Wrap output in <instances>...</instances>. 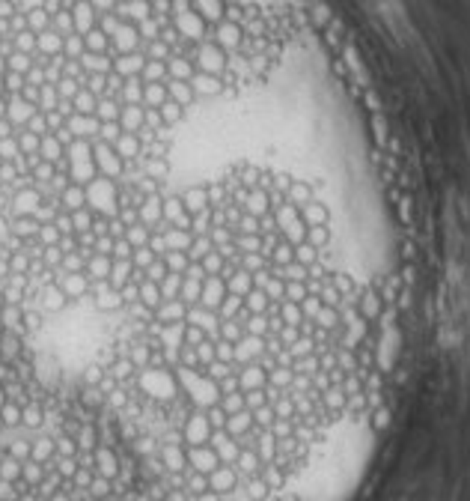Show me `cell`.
<instances>
[{
    "instance_id": "1",
    "label": "cell",
    "mask_w": 470,
    "mask_h": 501,
    "mask_svg": "<svg viewBox=\"0 0 470 501\" xmlns=\"http://www.w3.org/2000/svg\"><path fill=\"white\" fill-rule=\"evenodd\" d=\"M137 385L140 391H146L155 400H173L179 394V382L167 367H143L137 376Z\"/></svg>"
},
{
    "instance_id": "2",
    "label": "cell",
    "mask_w": 470,
    "mask_h": 501,
    "mask_svg": "<svg viewBox=\"0 0 470 501\" xmlns=\"http://www.w3.org/2000/svg\"><path fill=\"white\" fill-rule=\"evenodd\" d=\"M182 442L185 445H209V436H212V424H209V418H205V412H191V415L185 418V424H182Z\"/></svg>"
},
{
    "instance_id": "3",
    "label": "cell",
    "mask_w": 470,
    "mask_h": 501,
    "mask_svg": "<svg viewBox=\"0 0 470 501\" xmlns=\"http://www.w3.org/2000/svg\"><path fill=\"white\" fill-rule=\"evenodd\" d=\"M185 456H188V469L203 471V474H212L218 465H223L212 445H185Z\"/></svg>"
},
{
    "instance_id": "4",
    "label": "cell",
    "mask_w": 470,
    "mask_h": 501,
    "mask_svg": "<svg viewBox=\"0 0 470 501\" xmlns=\"http://www.w3.org/2000/svg\"><path fill=\"white\" fill-rule=\"evenodd\" d=\"M93 469H96V474L98 478H107V480H116L120 478V471H122V462H120V456H116V451L111 445H98L96 451H93Z\"/></svg>"
},
{
    "instance_id": "5",
    "label": "cell",
    "mask_w": 470,
    "mask_h": 501,
    "mask_svg": "<svg viewBox=\"0 0 470 501\" xmlns=\"http://www.w3.org/2000/svg\"><path fill=\"white\" fill-rule=\"evenodd\" d=\"M209 445L214 447V454H218V460L223 465H235V460H238V454H241V445L235 442L227 429H212Z\"/></svg>"
},
{
    "instance_id": "6",
    "label": "cell",
    "mask_w": 470,
    "mask_h": 501,
    "mask_svg": "<svg viewBox=\"0 0 470 501\" xmlns=\"http://www.w3.org/2000/svg\"><path fill=\"white\" fill-rule=\"evenodd\" d=\"M238 487V471L232 465H218L212 474H209V489L218 492V495H230Z\"/></svg>"
},
{
    "instance_id": "7",
    "label": "cell",
    "mask_w": 470,
    "mask_h": 501,
    "mask_svg": "<svg viewBox=\"0 0 470 501\" xmlns=\"http://www.w3.org/2000/svg\"><path fill=\"white\" fill-rule=\"evenodd\" d=\"M265 385H268V370L259 361L244 364L238 370V388L241 391H259V388H265Z\"/></svg>"
},
{
    "instance_id": "8",
    "label": "cell",
    "mask_w": 470,
    "mask_h": 501,
    "mask_svg": "<svg viewBox=\"0 0 470 501\" xmlns=\"http://www.w3.org/2000/svg\"><path fill=\"white\" fill-rule=\"evenodd\" d=\"M57 456V442H54V436H39V438H33V445H30V460L33 462H39V465H45L48 469V462Z\"/></svg>"
},
{
    "instance_id": "9",
    "label": "cell",
    "mask_w": 470,
    "mask_h": 501,
    "mask_svg": "<svg viewBox=\"0 0 470 501\" xmlns=\"http://www.w3.org/2000/svg\"><path fill=\"white\" fill-rule=\"evenodd\" d=\"M253 427H256V424H253V412L250 409H241V412H235V415H227V427H223V429H227L235 442H238V438L247 436Z\"/></svg>"
},
{
    "instance_id": "10",
    "label": "cell",
    "mask_w": 470,
    "mask_h": 501,
    "mask_svg": "<svg viewBox=\"0 0 470 501\" xmlns=\"http://www.w3.org/2000/svg\"><path fill=\"white\" fill-rule=\"evenodd\" d=\"M137 301H140L146 310H152V313H155L158 304H161V290H158V284L149 281L146 275L140 277V299H137ZM152 319H155V317H152Z\"/></svg>"
},
{
    "instance_id": "11",
    "label": "cell",
    "mask_w": 470,
    "mask_h": 501,
    "mask_svg": "<svg viewBox=\"0 0 470 501\" xmlns=\"http://www.w3.org/2000/svg\"><path fill=\"white\" fill-rule=\"evenodd\" d=\"M21 427L24 429H42L45 427V409L36 400H30L27 406H21Z\"/></svg>"
},
{
    "instance_id": "12",
    "label": "cell",
    "mask_w": 470,
    "mask_h": 501,
    "mask_svg": "<svg viewBox=\"0 0 470 501\" xmlns=\"http://www.w3.org/2000/svg\"><path fill=\"white\" fill-rule=\"evenodd\" d=\"M45 465H39V462H33V460H27V462H21V483L24 487H30V489H36L39 483L45 480Z\"/></svg>"
},
{
    "instance_id": "13",
    "label": "cell",
    "mask_w": 470,
    "mask_h": 501,
    "mask_svg": "<svg viewBox=\"0 0 470 501\" xmlns=\"http://www.w3.org/2000/svg\"><path fill=\"white\" fill-rule=\"evenodd\" d=\"M209 489V474L203 471H194V469H185V492L188 495H200V492Z\"/></svg>"
},
{
    "instance_id": "14",
    "label": "cell",
    "mask_w": 470,
    "mask_h": 501,
    "mask_svg": "<svg viewBox=\"0 0 470 501\" xmlns=\"http://www.w3.org/2000/svg\"><path fill=\"white\" fill-rule=\"evenodd\" d=\"M0 480H6V483L21 480V462H18L15 456H9V454L0 456Z\"/></svg>"
},
{
    "instance_id": "15",
    "label": "cell",
    "mask_w": 470,
    "mask_h": 501,
    "mask_svg": "<svg viewBox=\"0 0 470 501\" xmlns=\"http://www.w3.org/2000/svg\"><path fill=\"white\" fill-rule=\"evenodd\" d=\"M0 418H3V429H18L21 427V406L12 400H6L0 406Z\"/></svg>"
},
{
    "instance_id": "16",
    "label": "cell",
    "mask_w": 470,
    "mask_h": 501,
    "mask_svg": "<svg viewBox=\"0 0 470 501\" xmlns=\"http://www.w3.org/2000/svg\"><path fill=\"white\" fill-rule=\"evenodd\" d=\"M89 495H93L96 501H102V498H107V495H113V480H107V478H93V483H89Z\"/></svg>"
},
{
    "instance_id": "17",
    "label": "cell",
    "mask_w": 470,
    "mask_h": 501,
    "mask_svg": "<svg viewBox=\"0 0 470 501\" xmlns=\"http://www.w3.org/2000/svg\"><path fill=\"white\" fill-rule=\"evenodd\" d=\"M218 406H221L223 412H227V415H235V412H241V409H244V391H232V394H223Z\"/></svg>"
},
{
    "instance_id": "18",
    "label": "cell",
    "mask_w": 470,
    "mask_h": 501,
    "mask_svg": "<svg viewBox=\"0 0 470 501\" xmlns=\"http://www.w3.org/2000/svg\"><path fill=\"white\" fill-rule=\"evenodd\" d=\"M54 442H57V456H60V460H63V456H78V442L71 436L63 433V436L54 438Z\"/></svg>"
},
{
    "instance_id": "19",
    "label": "cell",
    "mask_w": 470,
    "mask_h": 501,
    "mask_svg": "<svg viewBox=\"0 0 470 501\" xmlns=\"http://www.w3.org/2000/svg\"><path fill=\"white\" fill-rule=\"evenodd\" d=\"M205 340V331L200 326H191V322H185V346H200Z\"/></svg>"
},
{
    "instance_id": "20",
    "label": "cell",
    "mask_w": 470,
    "mask_h": 501,
    "mask_svg": "<svg viewBox=\"0 0 470 501\" xmlns=\"http://www.w3.org/2000/svg\"><path fill=\"white\" fill-rule=\"evenodd\" d=\"M387 424H390V409L387 406L372 409V429H384Z\"/></svg>"
},
{
    "instance_id": "21",
    "label": "cell",
    "mask_w": 470,
    "mask_h": 501,
    "mask_svg": "<svg viewBox=\"0 0 470 501\" xmlns=\"http://www.w3.org/2000/svg\"><path fill=\"white\" fill-rule=\"evenodd\" d=\"M164 501H191V495H188L185 489H167L164 492Z\"/></svg>"
},
{
    "instance_id": "22",
    "label": "cell",
    "mask_w": 470,
    "mask_h": 501,
    "mask_svg": "<svg viewBox=\"0 0 470 501\" xmlns=\"http://www.w3.org/2000/svg\"><path fill=\"white\" fill-rule=\"evenodd\" d=\"M191 501H223V495H218V492H212V489H205V492H200V495H194Z\"/></svg>"
},
{
    "instance_id": "23",
    "label": "cell",
    "mask_w": 470,
    "mask_h": 501,
    "mask_svg": "<svg viewBox=\"0 0 470 501\" xmlns=\"http://www.w3.org/2000/svg\"><path fill=\"white\" fill-rule=\"evenodd\" d=\"M3 403H6V388L0 385V406H3Z\"/></svg>"
}]
</instances>
